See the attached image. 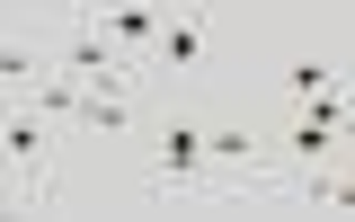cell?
Here are the masks:
<instances>
[{"label":"cell","mask_w":355,"mask_h":222,"mask_svg":"<svg viewBox=\"0 0 355 222\" xmlns=\"http://www.w3.org/2000/svg\"><path fill=\"white\" fill-rule=\"evenodd\" d=\"M44 53H53V71H71V80H89V89H133V80H142V62L98 27V9L62 18V27L44 36Z\"/></svg>","instance_id":"cell-1"},{"label":"cell","mask_w":355,"mask_h":222,"mask_svg":"<svg viewBox=\"0 0 355 222\" xmlns=\"http://www.w3.org/2000/svg\"><path fill=\"white\" fill-rule=\"evenodd\" d=\"M0 160H9V214H44V205H53V133L27 116V98H9Z\"/></svg>","instance_id":"cell-2"},{"label":"cell","mask_w":355,"mask_h":222,"mask_svg":"<svg viewBox=\"0 0 355 222\" xmlns=\"http://www.w3.org/2000/svg\"><path fill=\"white\" fill-rule=\"evenodd\" d=\"M151 178H160L169 196H178V187H214V133L178 116V125L160 133V151H151Z\"/></svg>","instance_id":"cell-3"},{"label":"cell","mask_w":355,"mask_h":222,"mask_svg":"<svg viewBox=\"0 0 355 222\" xmlns=\"http://www.w3.org/2000/svg\"><path fill=\"white\" fill-rule=\"evenodd\" d=\"M89 9H98V27H107V36H116L133 62L151 71V53H160V27H169V9H178V0H89Z\"/></svg>","instance_id":"cell-4"},{"label":"cell","mask_w":355,"mask_h":222,"mask_svg":"<svg viewBox=\"0 0 355 222\" xmlns=\"http://www.w3.org/2000/svg\"><path fill=\"white\" fill-rule=\"evenodd\" d=\"M205 62V9H169V27H160V53H151V71H196Z\"/></svg>","instance_id":"cell-5"},{"label":"cell","mask_w":355,"mask_h":222,"mask_svg":"<svg viewBox=\"0 0 355 222\" xmlns=\"http://www.w3.org/2000/svg\"><path fill=\"white\" fill-rule=\"evenodd\" d=\"M293 196H302V205H329V214H355V169H329V160H320V169L293 178Z\"/></svg>","instance_id":"cell-6"},{"label":"cell","mask_w":355,"mask_h":222,"mask_svg":"<svg viewBox=\"0 0 355 222\" xmlns=\"http://www.w3.org/2000/svg\"><path fill=\"white\" fill-rule=\"evenodd\" d=\"M178 9H214V0H178Z\"/></svg>","instance_id":"cell-7"},{"label":"cell","mask_w":355,"mask_h":222,"mask_svg":"<svg viewBox=\"0 0 355 222\" xmlns=\"http://www.w3.org/2000/svg\"><path fill=\"white\" fill-rule=\"evenodd\" d=\"M284 9H302V0H284Z\"/></svg>","instance_id":"cell-8"}]
</instances>
